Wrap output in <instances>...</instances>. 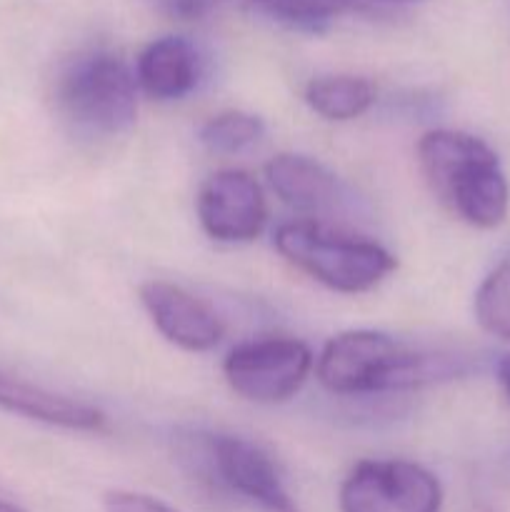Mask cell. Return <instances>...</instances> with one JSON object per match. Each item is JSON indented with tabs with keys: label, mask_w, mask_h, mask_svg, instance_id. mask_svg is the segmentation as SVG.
Wrapping results in <instances>:
<instances>
[{
	"label": "cell",
	"mask_w": 510,
	"mask_h": 512,
	"mask_svg": "<svg viewBox=\"0 0 510 512\" xmlns=\"http://www.w3.org/2000/svg\"><path fill=\"white\" fill-rule=\"evenodd\" d=\"M135 80L155 100H180L198 85L200 53L183 35H165L145 45L135 65Z\"/></svg>",
	"instance_id": "12"
},
{
	"label": "cell",
	"mask_w": 510,
	"mask_h": 512,
	"mask_svg": "<svg viewBox=\"0 0 510 512\" xmlns=\"http://www.w3.org/2000/svg\"><path fill=\"white\" fill-rule=\"evenodd\" d=\"M475 320L485 333L510 340V258L495 265L475 293Z\"/></svg>",
	"instance_id": "16"
},
{
	"label": "cell",
	"mask_w": 510,
	"mask_h": 512,
	"mask_svg": "<svg viewBox=\"0 0 510 512\" xmlns=\"http://www.w3.org/2000/svg\"><path fill=\"white\" fill-rule=\"evenodd\" d=\"M265 178L288 208L305 215L333 213L345 200L340 180L323 163L308 155H275L265 165Z\"/></svg>",
	"instance_id": "11"
},
{
	"label": "cell",
	"mask_w": 510,
	"mask_h": 512,
	"mask_svg": "<svg viewBox=\"0 0 510 512\" xmlns=\"http://www.w3.org/2000/svg\"><path fill=\"white\" fill-rule=\"evenodd\" d=\"M465 373L463 358L418 353L378 330H345L318 358V380L335 395L385 393L440 383Z\"/></svg>",
	"instance_id": "2"
},
{
	"label": "cell",
	"mask_w": 510,
	"mask_h": 512,
	"mask_svg": "<svg viewBox=\"0 0 510 512\" xmlns=\"http://www.w3.org/2000/svg\"><path fill=\"white\" fill-rule=\"evenodd\" d=\"M305 103L325 120H355L375 103V85L363 75H320L305 85Z\"/></svg>",
	"instance_id": "13"
},
{
	"label": "cell",
	"mask_w": 510,
	"mask_h": 512,
	"mask_svg": "<svg viewBox=\"0 0 510 512\" xmlns=\"http://www.w3.org/2000/svg\"><path fill=\"white\" fill-rule=\"evenodd\" d=\"M275 248L300 273L345 295L368 293L398 268V260L383 245L353 238L315 220L280 225Z\"/></svg>",
	"instance_id": "3"
},
{
	"label": "cell",
	"mask_w": 510,
	"mask_h": 512,
	"mask_svg": "<svg viewBox=\"0 0 510 512\" xmlns=\"http://www.w3.org/2000/svg\"><path fill=\"white\" fill-rule=\"evenodd\" d=\"M60 115L78 133L110 138L138 118V80L123 58L108 50L78 55L55 85Z\"/></svg>",
	"instance_id": "4"
},
{
	"label": "cell",
	"mask_w": 510,
	"mask_h": 512,
	"mask_svg": "<svg viewBox=\"0 0 510 512\" xmlns=\"http://www.w3.org/2000/svg\"><path fill=\"white\" fill-rule=\"evenodd\" d=\"M340 512H440L443 485L410 460H363L340 485Z\"/></svg>",
	"instance_id": "5"
},
{
	"label": "cell",
	"mask_w": 510,
	"mask_h": 512,
	"mask_svg": "<svg viewBox=\"0 0 510 512\" xmlns=\"http://www.w3.org/2000/svg\"><path fill=\"white\" fill-rule=\"evenodd\" d=\"M418 165L435 198L463 223L490 230L508 218V178L485 140L463 130H430L418 143Z\"/></svg>",
	"instance_id": "1"
},
{
	"label": "cell",
	"mask_w": 510,
	"mask_h": 512,
	"mask_svg": "<svg viewBox=\"0 0 510 512\" xmlns=\"http://www.w3.org/2000/svg\"><path fill=\"white\" fill-rule=\"evenodd\" d=\"M498 380H500V388H503L505 395L510 398V355H505V358L498 363Z\"/></svg>",
	"instance_id": "19"
},
{
	"label": "cell",
	"mask_w": 510,
	"mask_h": 512,
	"mask_svg": "<svg viewBox=\"0 0 510 512\" xmlns=\"http://www.w3.org/2000/svg\"><path fill=\"white\" fill-rule=\"evenodd\" d=\"M0 512H28V510H23V508H20V505L10 503V500L0 498Z\"/></svg>",
	"instance_id": "20"
},
{
	"label": "cell",
	"mask_w": 510,
	"mask_h": 512,
	"mask_svg": "<svg viewBox=\"0 0 510 512\" xmlns=\"http://www.w3.org/2000/svg\"><path fill=\"white\" fill-rule=\"evenodd\" d=\"M105 512H178L163 500L150 498L143 493H130V490H110L103 500Z\"/></svg>",
	"instance_id": "17"
},
{
	"label": "cell",
	"mask_w": 510,
	"mask_h": 512,
	"mask_svg": "<svg viewBox=\"0 0 510 512\" xmlns=\"http://www.w3.org/2000/svg\"><path fill=\"white\" fill-rule=\"evenodd\" d=\"M208 468L228 493L263 512H303L285 488L273 458L240 435H210L205 440Z\"/></svg>",
	"instance_id": "7"
},
{
	"label": "cell",
	"mask_w": 510,
	"mask_h": 512,
	"mask_svg": "<svg viewBox=\"0 0 510 512\" xmlns=\"http://www.w3.org/2000/svg\"><path fill=\"white\" fill-rule=\"evenodd\" d=\"M198 218L218 243H250L268 223L263 188L245 170H220L200 188Z\"/></svg>",
	"instance_id": "8"
},
{
	"label": "cell",
	"mask_w": 510,
	"mask_h": 512,
	"mask_svg": "<svg viewBox=\"0 0 510 512\" xmlns=\"http://www.w3.org/2000/svg\"><path fill=\"white\" fill-rule=\"evenodd\" d=\"M313 353L303 340L260 338L238 345L223 363L225 380L240 398L278 405L293 398L308 380Z\"/></svg>",
	"instance_id": "6"
},
{
	"label": "cell",
	"mask_w": 510,
	"mask_h": 512,
	"mask_svg": "<svg viewBox=\"0 0 510 512\" xmlns=\"http://www.w3.org/2000/svg\"><path fill=\"white\" fill-rule=\"evenodd\" d=\"M353 3V0H348ZM373 3H415V0H373Z\"/></svg>",
	"instance_id": "21"
},
{
	"label": "cell",
	"mask_w": 510,
	"mask_h": 512,
	"mask_svg": "<svg viewBox=\"0 0 510 512\" xmlns=\"http://www.w3.org/2000/svg\"><path fill=\"white\" fill-rule=\"evenodd\" d=\"M140 303L168 343L190 353H205L223 340L225 325L208 303L165 280L140 285Z\"/></svg>",
	"instance_id": "9"
},
{
	"label": "cell",
	"mask_w": 510,
	"mask_h": 512,
	"mask_svg": "<svg viewBox=\"0 0 510 512\" xmlns=\"http://www.w3.org/2000/svg\"><path fill=\"white\" fill-rule=\"evenodd\" d=\"M243 3L263 18L303 33H323L340 13L353 5L348 0H243Z\"/></svg>",
	"instance_id": "14"
},
{
	"label": "cell",
	"mask_w": 510,
	"mask_h": 512,
	"mask_svg": "<svg viewBox=\"0 0 510 512\" xmlns=\"http://www.w3.org/2000/svg\"><path fill=\"white\" fill-rule=\"evenodd\" d=\"M165 15L175 20H198L218 10L228 0H155Z\"/></svg>",
	"instance_id": "18"
},
{
	"label": "cell",
	"mask_w": 510,
	"mask_h": 512,
	"mask_svg": "<svg viewBox=\"0 0 510 512\" xmlns=\"http://www.w3.org/2000/svg\"><path fill=\"white\" fill-rule=\"evenodd\" d=\"M0 410L73 433H100L108 423L105 413L85 400L50 390L0 368Z\"/></svg>",
	"instance_id": "10"
},
{
	"label": "cell",
	"mask_w": 510,
	"mask_h": 512,
	"mask_svg": "<svg viewBox=\"0 0 510 512\" xmlns=\"http://www.w3.org/2000/svg\"><path fill=\"white\" fill-rule=\"evenodd\" d=\"M265 135L263 118L245 110H223L205 120L198 130V138L210 153L235 155L253 148Z\"/></svg>",
	"instance_id": "15"
}]
</instances>
